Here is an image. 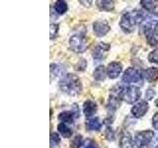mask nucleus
I'll return each mask as SVG.
<instances>
[{"instance_id":"nucleus-24","label":"nucleus","mask_w":158,"mask_h":148,"mask_svg":"<svg viewBox=\"0 0 158 148\" xmlns=\"http://www.w3.org/2000/svg\"><path fill=\"white\" fill-rule=\"evenodd\" d=\"M59 143H60V137L56 132L51 133V148H58Z\"/></svg>"},{"instance_id":"nucleus-4","label":"nucleus","mask_w":158,"mask_h":148,"mask_svg":"<svg viewBox=\"0 0 158 148\" xmlns=\"http://www.w3.org/2000/svg\"><path fill=\"white\" fill-rule=\"evenodd\" d=\"M123 87L122 86H115L112 88V90L110 92V98L107 104V109L110 113L115 112L118 107L120 106L121 100L123 99Z\"/></svg>"},{"instance_id":"nucleus-26","label":"nucleus","mask_w":158,"mask_h":148,"mask_svg":"<svg viewBox=\"0 0 158 148\" xmlns=\"http://www.w3.org/2000/svg\"><path fill=\"white\" fill-rule=\"evenodd\" d=\"M105 137L107 138V139L109 141H113L114 139H115V133H114V130L111 128V126H107L106 127V130H105Z\"/></svg>"},{"instance_id":"nucleus-21","label":"nucleus","mask_w":158,"mask_h":148,"mask_svg":"<svg viewBox=\"0 0 158 148\" xmlns=\"http://www.w3.org/2000/svg\"><path fill=\"white\" fill-rule=\"evenodd\" d=\"M57 130L64 138H69L72 135V130L66 125V123L60 122L57 126Z\"/></svg>"},{"instance_id":"nucleus-32","label":"nucleus","mask_w":158,"mask_h":148,"mask_svg":"<svg viewBox=\"0 0 158 148\" xmlns=\"http://www.w3.org/2000/svg\"><path fill=\"white\" fill-rule=\"evenodd\" d=\"M79 3H81L82 5H84V6H86V7H90L92 1H82V0H80Z\"/></svg>"},{"instance_id":"nucleus-34","label":"nucleus","mask_w":158,"mask_h":148,"mask_svg":"<svg viewBox=\"0 0 158 148\" xmlns=\"http://www.w3.org/2000/svg\"><path fill=\"white\" fill-rule=\"evenodd\" d=\"M155 148H158V137H157V143H156V146H155Z\"/></svg>"},{"instance_id":"nucleus-33","label":"nucleus","mask_w":158,"mask_h":148,"mask_svg":"<svg viewBox=\"0 0 158 148\" xmlns=\"http://www.w3.org/2000/svg\"><path fill=\"white\" fill-rule=\"evenodd\" d=\"M155 105H156V106L158 107V99H157V100L155 101Z\"/></svg>"},{"instance_id":"nucleus-29","label":"nucleus","mask_w":158,"mask_h":148,"mask_svg":"<svg viewBox=\"0 0 158 148\" xmlns=\"http://www.w3.org/2000/svg\"><path fill=\"white\" fill-rule=\"evenodd\" d=\"M84 148H99V146L96 141L92 139H87L85 144H84Z\"/></svg>"},{"instance_id":"nucleus-1","label":"nucleus","mask_w":158,"mask_h":148,"mask_svg":"<svg viewBox=\"0 0 158 148\" xmlns=\"http://www.w3.org/2000/svg\"><path fill=\"white\" fill-rule=\"evenodd\" d=\"M59 88L63 93L69 96H77L82 91V83L77 75L68 73L59 81Z\"/></svg>"},{"instance_id":"nucleus-5","label":"nucleus","mask_w":158,"mask_h":148,"mask_svg":"<svg viewBox=\"0 0 158 148\" xmlns=\"http://www.w3.org/2000/svg\"><path fill=\"white\" fill-rule=\"evenodd\" d=\"M69 47L74 52L83 53L88 48V42L86 37L81 34L73 35L69 39Z\"/></svg>"},{"instance_id":"nucleus-30","label":"nucleus","mask_w":158,"mask_h":148,"mask_svg":"<svg viewBox=\"0 0 158 148\" xmlns=\"http://www.w3.org/2000/svg\"><path fill=\"white\" fill-rule=\"evenodd\" d=\"M154 95H155L154 90H153L152 88H149V89H147V91H146L145 99H146V100H152L153 97H154Z\"/></svg>"},{"instance_id":"nucleus-18","label":"nucleus","mask_w":158,"mask_h":148,"mask_svg":"<svg viewBox=\"0 0 158 148\" xmlns=\"http://www.w3.org/2000/svg\"><path fill=\"white\" fill-rule=\"evenodd\" d=\"M143 75L147 79V81H156L158 79V67H150L145 69L144 72H143Z\"/></svg>"},{"instance_id":"nucleus-31","label":"nucleus","mask_w":158,"mask_h":148,"mask_svg":"<svg viewBox=\"0 0 158 148\" xmlns=\"http://www.w3.org/2000/svg\"><path fill=\"white\" fill-rule=\"evenodd\" d=\"M152 125L155 130H158V113H156L152 117Z\"/></svg>"},{"instance_id":"nucleus-6","label":"nucleus","mask_w":158,"mask_h":148,"mask_svg":"<svg viewBox=\"0 0 158 148\" xmlns=\"http://www.w3.org/2000/svg\"><path fill=\"white\" fill-rule=\"evenodd\" d=\"M153 137H154V132L152 130L139 131L135 137V143L137 148H150Z\"/></svg>"},{"instance_id":"nucleus-22","label":"nucleus","mask_w":158,"mask_h":148,"mask_svg":"<svg viewBox=\"0 0 158 148\" xmlns=\"http://www.w3.org/2000/svg\"><path fill=\"white\" fill-rule=\"evenodd\" d=\"M54 10L58 13V14H64L67 11V4L65 1H62V0H58L56 3H54Z\"/></svg>"},{"instance_id":"nucleus-17","label":"nucleus","mask_w":158,"mask_h":148,"mask_svg":"<svg viewBox=\"0 0 158 148\" xmlns=\"http://www.w3.org/2000/svg\"><path fill=\"white\" fill-rule=\"evenodd\" d=\"M85 125L88 130H100L102 123L100 122V120L98 117L88 118L85 121Z\"/></svg>"},{"instance_id":"nucleus-25","label":"nucleus","mask_w":158,"mask_h":148,"mask_svg":"<svg viewBox=\"0 0 158 148\" xmlns=\"http://www.w3.org/2000/svg\"><path fill=\"white\" fill-rule=\"evenodd\" d=\"M148 61L154 64H158V48L153 49V51L148 54Z\"/></svg>"},{"instance_id":"nucleus-27","label":"nucleus","mask_w":158,"mask_h":148,"mask_svg":"<svg viewBox=\"0 0 158 148\" xmlns=\"http://www.w3.org/2000/svg\"><path fill=\"white\" fill-rule=\"evenodd\" d=\"M51 39H53L54 37H56L57 31H58V24L52 23L51 24Z\"/></svg>"},{"instance_id":"nucleus-3","label":"nucleus","mask_w":158,"mask_h":148,"mask_svg":"<svg viewBox=\"0 0 158 148\" xmlns=\"http://www.w3.org/2000/svg\"><path fill=\"white\" fill-rule=\"evenodd\" d=\"M143 33L145 35L147 42L151 46L158 44V21L155 19L145 20L143 22Z\"/></svg>"},{"instance_id":"nucleus-16","label":"nucleus","mask_w":158,"mask_h":148,"mask_svg":"<svg viewBox=\"0 0 158 148\" xmlns=\"http://www.w3.org/2000/svg\"><path fill=\"white\" fill-rule=\"evenodd\" d=\"M75 117H77V115L75 113L70 112V111H65L59 113L58 120L62 123H72Z\"/></svg>"},{"instance_id":"nucleus-12","label":"nucleus","mask_w":158,"mask_h":148,"mask_svg":"<svg viewBox=\"0 0 158 148\" xmlns=\"http://www.w3.org/2000/svg\"><path fill=\"white\" fill-rule=\"evenodd\" d=\"M122 71H123V65L121 62L113 61L111 63H109L107 66V75L111 79L117 78Z\"/></svg>"},{"instance_id":"nucleus-20","label":"nucleus","mask_w":158,"mask_h":148,"mask_svg":"<svg viewBox=\"0 0 158 148\" xmlns=\"http://www.w3.org/2000/svg\"><path fill=\"white\" fill-rule=\"evenodd\" d=\"M106 75H107V69L103 65H99L95 69V71H94V78H95L97 81L105 80Z\"/></svg>"},{"instance_id":"nucleus-11","label":"nucleus","mask_w":158,"mask_h":148,"mask_svg":"<svg viewBox=\"0 0 158 148\" xmlns=\"http://www.w3.org/2000/svg\"><path fill=\"white\" fill-rule=\"evenodd\" d=\"M148 108H149V106H148L146 101H140L131 108V115L137 118L141 117L147 113Z\"/></svg>"},{"instance_id":"nucleus-19","label":"nucleus","mask_w":158,"mask_h":148,"mask_svg":"<svg viewBox=\"0 0 158 148\" xmlns=\"http://www.w3.org/2000/svg\"><path fill=\"white\" fill-rule=\"evenodd\" d=\"M97 7L101 10V11H107L110 12L113 11L115 8V2L114 1H107V0H100L97 1Z\"/></svg>"},{"instance_id":"nucleus-14","label":"nucleus","mask_w":158,"mask_h":148,"mask_svg":"<svg viewBox=\"0 0 158 148\" xmlns=\"http://www.w3.org/2000/svg\"><path fill=\"white\" fill-rule=\"evenodd\" d=\"M120 148H133L132 137L130 132H123L120 139Z\"/></svg>"},{"instance_id":"nucleus-10","label":"nucleus","mask_w":158,"mask_h":148,"mask_svg":"<svg viewBox=\"0 0 158 148\" xmlns=\"http://www.w3.org/2000/svg\"><path fill=\"white\" fill-rule=\"evenodd\" d=\"M111 30V27L109 23L105 20H102V21H96L93 24V31L95 33L97 37L101 38L104 37L106 34L109 33V31Z\"/></svg>"},{"instance_id":"nucleus-2","label":"nucleus","mask_w":158,"mask_h":148,"mask_svg":"<svg viewBox=\"0 0 158 148\" xmlns=\"http://www.w3.org/2000/svg\"><path fill=\"white\" fill-rule=\"evenodd\" d=\"M143 20V15L139 11L126 12L123 14L120 21V26L125 33H131L135 31L138 22Z\"/></svg>"},{"instance_id":"nucleus-8","label":"nucleus","mask_w":158,"mask_h":148,"mask_svg":"<svg viewBox=\"0 0 158 148\" xmlns=\"http://www.w3.org/2000/svg\"><path fill=\"white\" fill-rule=\"evenodd\" d=\"M140 97V90L135 86H128L123 89V100L128 104H133Z\"/></svg>"},{"instance_id":"nucleus-23","label":"nucleus","mask_w":158,"mask_h":148,"mask_svg":"<svg viewBox=\"0 0 158 148\" xmlns=\"http://www.w3.org/2000/svg\"><path fill=\"white\" fill-rule=\"evenodd\" d=\"M83 144V138L82 135L77 134L74 136V138L70 142V148H80Z\"/></svg>"},{"instance_id":"nucleus-13","label":"nucleus","mask_w":158,"mask_h":148,"mask_svg":"<svg viewBox=\"0 0 158 148\" xmlns=\"http://www.w3.org/2000/svg\"><path fill=\"white\" fill-rule=\"evenodd\" d=\"M97 112V105L95 102L87 100L83 104V113L86 117H92Z\"/></svg>"},{"instance_id":"nucleus-9","label":"nucleus","mask_w":158,"mask_h":148,"mask_svg":"<svg viewBox=\"0 0 158 148\" xmlns=\"http://www.w3.org/2000/svg\"><path fill=\"white\" fill-rule=\"evenodd\" d=\"M109 49H110V44H108L106 43H99L98 46L94 48L93 53H92L94 60L100 61L102 59H104L106 57Z\"/></svg>"},{"instance_id":"nucleus-28","label":"nucleus","mask_w":158,"mask_h":148,"mask_svg":"<svg viewBox=\"0 0 158 148\" xmlns=\"http://www.w3.org/2000/svg\"><path fill=\"white\" fill-rule=\"evenodd\" d=\"M86 61H85V59H83V58H81L80 60L78 61V63L75 65V69L76 70H78V71H83L84 69H85V67H86Z\"/></svg>"},{"instance_id":"nucleus-7","label":"nucleus","mask_w":158,"mask_h":148,"mask_svg":"<svg viewBox=\"0 0 158 148\" xmlns=\"http://www.w3.org/2000/svg\"><path fill=\"white\" fill-rule=\"evenodd\" d=\"M143 73L135 67H128L123 72V81L126 83H141L143 81Z\"/></svg>"},{"instance_id":"nucleus-15","label":"nucleus","mask_w":158,"mask_h":148,"mask_svg":"<svg viewBox=\"0 0 158 148\" xmlns=\"http://www.w3.org/2000/svg\"><path fill=\"white\" fill-rule=\"evenodd\" d=\"M140 4L148 12L151 13L158 12V1H155V0H142V1H140Z\"/></svg>"}]
</instances>
